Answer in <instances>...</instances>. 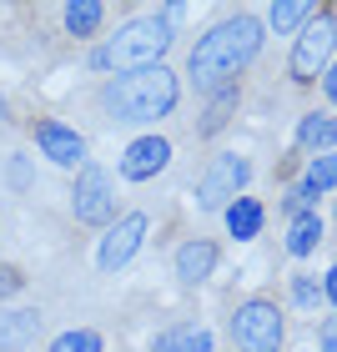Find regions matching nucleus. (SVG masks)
<instances>
[{"label":"nucleus","mask_w":337,"mask_h":352,"mask_svg":"<svg viewBox=\"0 0 337 352\" xmlns=\"http://www.w3.org/2000/svg\"><path fill=\"white\" fill-rule=\"evenodd\" d=\"M257 51H262V21L247 15V10H237V15H227L221 25H212L197 45H191L186 76H191V86H197V91L217 96L221 86L237 81V71L252 66Z\"/></svg>","instance_id":"1"},{"label":"nucleus","mask_w":337,"mask_h":352,"mask_svg":"<svg viewBox=\"0 0 337 352\" xmlns=\"http://www.w3.org/2000/svg\"><path fill=\"white\" fill-rule=\"evenodd\" d=\"M176 101H182V81H176L166 66L116 76V81L101 91V106H106L116 121H126V126L162 121V116H171V111H176Z\"/></svg>","instance_id":"2"},{"label":"nucleus","mask_w":337,"mask_h":352,"mask_svg":"<svg viewBox=\"0 0 337 352\" xmlns=\"http://www.w3.org/2000/svg\"><path fill=\"white\" fill-rule=\"evenodd\" d=\"M166 51H171V21L156 10V15H136V21H126L106 45H96V51H91V66H96V71L131 76V71L162 66Z\"/></svg>","instance_id":"3"},{"label":"nucleus","mask_w":337,"mask_h":352,"mask_svg":"<svg viewBox=\"0 0 337 352\" xmlns=\"http://www.w3.org/2000/svg\"><path fill=\"white\" fill-rule=\"evenodd\" d=\"M232 338H237L242 352H277L282 347V312H277V302H267V297L242 302V307L232 312Z\"/></svg>","instance_id":"4"},{"label":"nucleus","mask_w":337,"mask_h":352,"mask_svg":"<svg viewBox=\"0 0 337 352\" xmlns=\"http://www.w3.org/2000/svg\"><path fill=\"white\" fill-rule=\"evenodd\" d=\"M247 182H252V166L237 151H221L217 162L202 171V182H197V206L202 212H227V206L242 197Z\"/></svg>","instance_id":"5"},{"label":"nucleus","mask_w":337,"mask_h":352,"mask_svg":"<svg viewBox=\"0 0 337 352\" xmlns=\"http://www.w3.org/2000/svg\"><path fill=\"white\" fill-rule=\"evenodd\" d=\"M337 51V21L327 10H317L307 25H302V36H297V45H292V81H317L323 76V66H327V56Z\"/></svg>","instance_id":"6"},{"label":"nucleus","mask_w":337,"mask_h":352,"mask_svg":"<svg viewBox=\"0 0 337 352\" xmlns=\"http://www.w3.org/2000/svg\"><path fill=\"white\" fill-rule=\"evenodd\" d=\"M71 212L76 221H86V227H106L111 217H116V197H111V176L101 166H81L76 176V191H71Z\"/></svg>","instance_id":"7"},{"label":"nucleus","mask_w":337,"mask_h":352,"mask_svg":"<svg viewBox=\"0 0 337 352\" xmlns=\"http://www.w3.org/2000/svg\"><path fill=\"white\" fill-rule=\"evenodd\" d=\"M30 131H36V146H41V156L51 166H66V171L86 166V136L71 131L66 121H36Z\"/></svg>","instance_id":"8"},{"label":"nucleus","mask_w":337,"mask_h":352,"mask_svg":"<svg viewBox=\"0 0 337 352\" xmlns=\"http://www.w3.org/2000/svg\"><path fill=\"white\" fill-rule=\"evenodd\" d=\"M141 236H146V217H141V212L121 217L116 227H111V232L101 236V252H96V267H101V272H116V267H126V262L136 257Z\"/></svg>","instance_id":"9"},{"label":"nucleus","mask_w":337,"mask_h":352,"mask_svg":"<svg viewBox=\"0 0 337 352\" xmlns=\"http://www.w3.org/2000/svg\"><path fill=\"white\" fill-rule=\"evenodd\" d=\"M166 162H171V141H162V136H141V141H131V146H126V156H121V176H126V182H151L156 171H166Z\"/></svg>","instance_id":"10"},{"label":"nucleus","mask_w":337,"mask_h":352,"mask_svg":"<svg viewBox=\"0 0 337 352\" xmlns=\"http://www.w3.org/2000/svg\"><path fill=\"white\" fill-rule=\"evenodd\" d=\"M41 322L45 317L36 307H15V312H0V352H21L41 338Z\"/></svg>","instance_id":"11"},{"label":"nucleus","mask_w":337,"mask_h":352,"mask_svg":"<svg viewBox=\"0 0 337 352\" xmlns=\"http://www.w3.org/2000/svg\"><path fill=\"white\" fill-rule=\"evenodd\" d=\"M212 267H217V247L206 242V236H197V242H186V247H176V277H182L186 287H197L212 277Z\"/></svg>","instance_id":"12"},{"label":"nucleus","mask_w":337,"mask_h":352,"mask_svg":"<svg viewBox=\"0 0 337 352\" xmlns=\"http://www.w3.org/2000/svg\"><path fill=\"white\" fill-rule=\"evenodd\" d=\"M151 352H212V332L202 322H176L166 332H156Z\"/></svg>","instance_id":"13"},{"label":"nucleus","mask_w":337,"mask_h":352,"mask_svg":"<svg viewBox=\"0 0 337 352\" xmlns=\"http://www.w3.org/2000/svg\"><path fill=\"white\" fill-rule=\"evenodd\" d=\"M262 221H267V212H262V201H257V197H237L227 206V232L237 236V242H252V236L262 232Z\"/></svg>","instance_id":"14"},{"label":"nucleus","mask_w":337,"mask_h":352,"mask_svg":"<svg viewBox=\"0 0 337 352\" xmlns=\"http://www.w3.org/2000/svg\"><path fill=\"white\" fill-rule=\"evenodd\" d=\"M317 242H323V217H317V206H312V212L292 217V227H287V252H292V257H307V252H317Z\"/></svg>","instance_id":"15"},{"label":"nucleus","mask_w":337,"mask_h":352,"mask_svg":"<svg viewBox=\"0 0 337 352\" xmlns=\"http://www.w3.org/2000/svg\"><path fill=\"white\" fill-rule=\"evenodd\" d=\"M61 21H66L71 36H96L101 21H106V6H101V0H81V6H66V10H61Z\"/></svg>","instance_id":"16"},{"label":"nucleus","mask_w":337,"mask_h":352,"mask_svg":"<svg viewBox=\"0 0 337 352\" xmlns=\"http://www.w3.org/2000/svg\"><path fill=\"white\" fill-rule=\"evenodd\" d=\"M297 141L302 146H317V156H323L327 146H337V116H302V126H297Z\"/></svg>","instance_id":"17"},{"label":"nucleus","mask_w":337,"mask_h":352,"mask_svg":"<svg viewBox=\"0 0 337 352\" xmlns=\"http://www.w3.org/2000/svg\"><path fill=\"white\" fill-rule=\"evenodd\" d=\"M312 15H317V6H312V0H302V6L282 0V6H272V10H267V25H272V30H297V25H307Z\"/></svg>","instance_id":"18"},{"label":"nucleus","mask_w":337,"mask_h":352,"mask_svg":"<svg viewBox=\"0 0 337 352\" xmlns=\"http://www.w3.org/2000/svg\"><path fill=\"white\" fill-rule=\"evenodd\" d=\"M312 191V197H323V191H332L337 186V156L332 151H323V156H312L307 162V182H302Z\"/></svg>","instance_id":"19"},{"label":"nucleus","mask_w":337,"mask_h":352,"mask_svg":"<svg viewBox=\"0 0 337 352\" xmlns=\"http://www.w3.org/2000/svg\"><path fill=\"white\" fill-rule=\"evenodd\" d=\"M232 106H237V86H221V91L212 96V111H206V121L197 126V131H202V136L221 131V126H227V116H232Z\"/></svg>","instance_id":"20"},{"label":"nucleus","mask_w":337,"mask_h":352,"mask_svg":"<svg viewBox=\"0 0 337 352\" xmlns=\"http://www.w3.org/2000/svg\"><path fill=\"white\" fill-rule=\"evenodd\" d=\"M51 352H101V332H91V327L61 332V338L51 342Z\"/></svg>","instance_id":"21"},{"label":"nucleus","mask_w":337,"mask_h":352,"mask_svg":"<svg viewBox=\"0 0 337 352\" xmlns=\"http://www.w3.org/2000/svg\"><path fill=\"white\" fill-rule=\"evenodd\" d=\"M317 297H323V287L312 277H292V302L297 307H317Z\"/></svg>","instance_id":"22"},{"label":"nucleus","mask_w":337,"mask_h":352,"mask_svg":"<svg viewBox=\"0 0 337 352\" xmlns=\"http://www.w3.org/2000/svg\"><path fill=\"white\" fill-rule=\"evenodd\" d=\"M10 292H21V272H15V267H0V297H10Z\"/></svg>","instance_id":"23"},{"label":"nucleus","mask_w":337,"mask_h":352,"mask_svg":"<svg viewBox=\"0 0 337 352\" xmlns=\"http://www.w3.org/2000/svg\"><path fill=\"white\" fill-rule=\"evenodd\" d=\"M317 342H323V352H337V317H327V322H323Z\"/></svg>","instance_id":"24"},{"label":"nucleus","mask_w":337,"mask_h":352,"mask_svg":"<svg viewBox=\"0 0 337 352\" xmlns=\"http://www.w3.org/2000/svg\"><path fill=\"white\" fill-rule=\"evenodd\" d=\"M323 297H327V302H332V307H337V267H332V272H327V277H323Z\"/></svg>","instance_id":"25"},{"label":"nucleus","mask_w":337,"mask_h":352,"mask_svg":"<svg viewBox=\"0 0 337 352\" xmlns=\"http://www.w3.org/2000/svg\"><path fill=\"white\" fill-rule=\"evenodd\" d=\"M323 91H327V101H332V106H337V66H332V71H327V76H323Z\"/></svg>","instance_id":"26"},{"label":"nucleus","mask_w":337,"mask_h":352,"mask_svg":"<svg viewBox=\"0 0 337 352\" xmlns=\"http://www.w3.org/2000/svg\"><path fill=\"white\" fill-rule=\"evenodd\" d=\"M0 111H6V101H0Z\"/></svg>","instance_id":"27"}]
</instances>
